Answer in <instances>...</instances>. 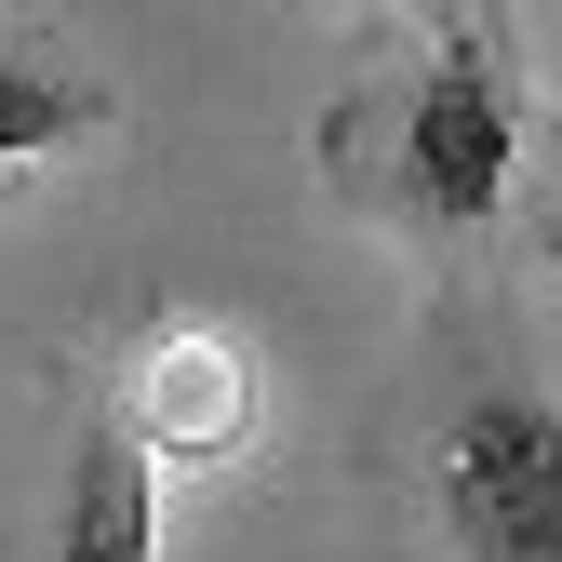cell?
I'll list each match as a JSON object with an SVG mask.
<instances>
[{
	"instance_id": "obj_1",
	"label": "cell",
	"mask_w": 562,
	"mask_h": 562,
	"mask_svg": "<svg viewBox=\"0 0 562 562\" xmlns=\"http://www.w3.org/2000/svg\"><path fill=\"white\" fill-rule=\"evenodd\" d=\"M335 188L402 228H496L522 175V54L482 14H429L389 81H362L322 134Z\"/></svg>"
},
{
	"instance_id": "obj_2",
	"label": "cell",
	"mask_w": 562,
	"mask_h": 562,
	"mask_svg": "<svg viewBox=\"0 0 562 562\" xmlns=\"http://www.w3.org/2000/svg\"><path fill=\"white\" fill-rule=\"evenodd\" d=\"M429 496L456 562H562V415L536 389H482L429 456Z\"/></svg>"
},
{
	"instance_id": "obj_3",
	"label": "cell",
	"mask_w": 562,
	"mask_h": 562,
	"mask_svg": "<svg viewBox=\"0 0 562 562\" xmlns=\"http://www.w3.org/2000/svg\"><path fill=\"white\" fill-rule=\"evenodd\" d=\"M121 429L148 442V456H228V442L255 429V362H241V335H215V322H161L148 348H134Z\"/></svg>"
},
{
	"instance_id": "obj_4",
	"label": "cell",
	"mask_w": 562,
	"mask_h": 562,
	"mask_svg": "<svg viewBox=\"0 0 562 562\" xmlns=\"http://www.w3.org/2000/svg\"><path fill=\"white\" fill-rule=\"evenodd\" d=\"M54 562H161V456L121 429H81L67 456V509H54Z\"/></svg>"
},
{
	"instance_id": "obj_5",
	"label": "cell",
	"mask_w": 562,
	"mask_h": 562,
	"mask_svg": "<svg viewBox=\"0 0 562 562\" xmlns=\"http://www.w3.org/2000/svg\"><path fill=\"white\" fill-rule=\"evenodd\" d=\"M108 121H121V94L94 81V67H67L54 41L0 27V175H14V161H54V148H94Z\"/></svg>"
}]
</instances>
